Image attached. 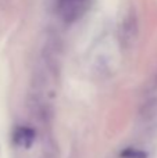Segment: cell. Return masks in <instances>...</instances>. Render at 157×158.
<instances>
[{
	"mask_svg": "<svg viewBox=\"0 0 157 158\" xmlns=\"http://www.w3.org/2000/svg\"><path fill=\"white\" fill-rule=\"evenodd\" d=\"M122 158H147V154L138 148H127L121 151Z\"/></svg>",
	"mask_w": 157,
	"mask_h": 158,
	"instance_id": "cell-3",
	"label": "cell"
},
{
	"mask_svg": "<svg viewBox=\"0 0 157 158\" xmlns=\"http://www.w3.org/2000/svg\"><path fill=\"white\" fill-rule=\"evenodd\" d=\"M85 0H61V8L67 18H74L78 15L81 8H83Z\"/></svg>",
	"mask_w": 157,
	"mask_h": 158,
	"instance_id": "cell-2",
	"label": "cell"
},
{
	"mask_svg": "<svg viewBox=\"0 0 157 158\" xmlns=\"http://www.w3.org/2000/svg\"><path fill=\"white\" fill-rule=\"evenodd\" d=\"M33 140H35V132L31 128L21 126V128H17L15 132H14V143L17 146L29 148L32 146Z\"/></svg>",
	"mask_w": 157,
	"mask_h": 158,
	"instance_id": "cell-1",
	"label": "cell"
}]
</instances>
